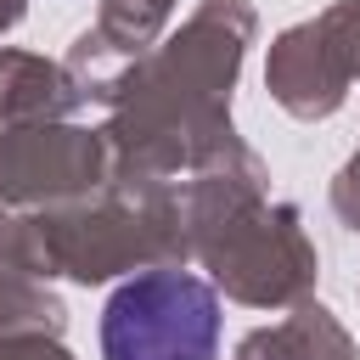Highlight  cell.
<instances>
[{
    "instance_id": "6da1fadb",
    "label": "cell",
    "mask_w": 360,
    "mask_h": 360,
    "mask_svg": "<svg viewBox=\"0 0 360 360\" xmlns=\"http://www.w3.org/2000/svg\"><path fill=\"white\" fill-rule=\"evenodd\" d=\"M219 298L186 270H152L112 292L101 315L107 360H214Z\"/></svg>"
}]
</instances>
